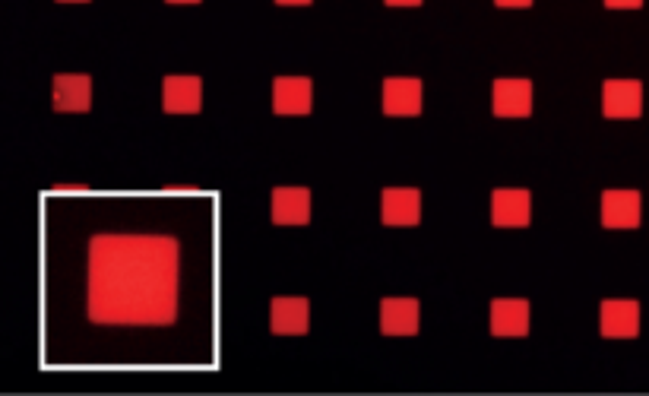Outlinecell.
<instances>
[{
	"label": "cell",
	"mask_w": 649,
	"mask_h": 396,
	"mask_svg": "<svg viewBox=\"0 0 649 396\" xmlns=\"http://www.w3.org/2000/svg\"><path fill=\"white\" fill-rule=\"evenodd\" d=\"M89 317L95 324H171L178 317V241L95 235L89 244Z\"/></svg>",
	"instance_id": "6da1fadb"
},
{
	"label": "cell",
	"mask_w": 649,
	"mask_h": 396,
	"mask_svg": "<svg viewBox=\"0 0 649 396\" xmlns=\"http://www.w3.org/2000/svg\"><path fill=\"white\" fill-rule=\"evenodd\" d=\"M643 86L637 80H605L602 86V115L605 118H640Z\"/></svg>",
	"instance_id": "7a4b0ae2"
},
{
	"label": "cell",
	"mask_w": 649,
	"mask_h": 396,
	"mask_svg": "<svg viewBox=\"0 0 649 396\" xmlns=\"http://www.w3.org/2000/svg\"><path fill=\"white\" fill-rule=\"evenodd\" d=\"M314 102V83L308 77H276L273 111L276 115H308Z\"/></svg>",
	"instance_id": "3957f363"
},
{
	"label": "cell",
	"mask_w": 649,
	"mask_h": 396,
	"mask_svg": "<svg viewBox=\"0 0 649 396\" xmlns=\"http://www.w3.org/2000/svg\"><path fill=\"white\" fill-rule=\"evenodd\" d=\"M384 225H418L422 219V194L415 187H387L380 200Z\"/></svg>",
	"instance_id": "277c9868"
},
{
	"label": "cell",
	"mask_w": 649,
	"mask_h": 396,
	"mask_svg": "<svg viewBox=\"0 0 649 396\" xmlns=\"http://www.w3.org/2000/svg\"><path fill=\"white\" fill-rule=\"evenodd\" d=\"M162 105L168 115H197L203 105V83L197 77H165Z\"/></svg>",
	"instance_id": "5b68a950"
},
{
	"label": "cell",
	"mask_w": 649,
	"mask_h": 396,
	"mask_svg": "<svg viewBox=\"0 0 649 396\" xmlns=\"http://www.w3.org/2000/svg\"><path fill=\"white\" fill-rule=\"evenodd\" d=\"M529 213H532V197L529 191H494L491 197V222L501 225V229H523L529 225Z\"/></svg>",
	"instance_id": "8992f818"
},
{
	"label": "cell",
	"mask_w": 649,
	"mask_h": 396,
	"mask_svg": "<svg viewBox=\"0 0 649 396\" xmlns=\"http://www.w3.org/2000/svg\"><path fill=\"white\" fill-rule=\"evenodd\" d=\"M273 222L276 225H308L311 222V191L308 187H276L273 191Z\"/></svg>",
	"instance_id": "52a82bcc"
},
{
	"label": "cell",
	"mask_w": 649,
	"mask_h": 396,
	"mask_svg": "<svg viewBox=\"0 0 649 396\" xmlns=\"http://www.w3.org/2000/svg\"><path fill=\"white\" fill-rule=\"evenodd\" d=\"M602 225L605 229H637L640 194L637 191H605L602 194Z\"/></svg>",
	"instance_id": "ba28073f"
},
{
	"label": "cell",
	"mask_w": 649,
	"mask_h": 396,
	"mask_svg": "<svg viewBox=\"0 0 649 396\" xmlns=\"http://www.w3.org/2000/svg\"><path fill=\"white\" fill-rule=\"evenodd\" d=\"M491 105L498 118H526L532 111V83L529 80H498L494 83Z\"/></svg>",
	"instance_id": "9c48e42d"
},
{
	"label": "cell",
	"mask_w": 649,
	"mask_h": 396,
	"mask_svg": "<svg viewBox=\"0 0 649 396\" xmlns=\"http://www.w3.org/2000/svg\"><path fill=\"white\" fill-rule=\"evenodd\" d=\"M491 333L494 336H526L529 333V301L523 298L491 301Z\"/></svg>",
	"instance_id": "30bf717a"
},
{
	"label": "cell",
	"mask_w": 649,
	"mask_h": 396,
	"mask_svg": "<svg viewBox=\"0 0 649 396\" xmlns=\"http://www.w3.org/2000/svg\"><path fill=\"white\" fill-rule=\"evenodd\" d=\"M384 111L393 118L399 115H418L422 111V83L406 80V77H390L384 80Z\"/></svg>",
	"instance_id": "8fae6325"
},
{
	"label": "cell",
	"mask_w": 649,
	"mask_h": 396,
	"mask_svg": "<svg viewBox=\"0 0 649 396\" xmlns=\"http://www.w3.org/2000/svg\"><path fill=\"white\" fill-rule=\"evenodd\" d=\"M380 330L387 336L418 333V301L415 298H384L380 301Z\"/></svg>",
	"instance_id": "7c38bea8"
},
{
	"label": "cell",
	"mask_w": 649,
	"mask_h": 396,
	"mask_svg": "<svg viewBox=\"0 0 649 396\" xmlns=\"http://www.w3.org/2000/svg\"><path fill=\"white\" fill-rule=\"evenodd\" d=\"M308 327H311L308 298H273V305H270L273 333H308Z\"/></svg>",
	"instance_id": "4fadbf2b"
},
{
	"label": "cell",
	"mask_w": 649,
	"mask_h": 396,
	"mask_svg": "<svg viewBox=\"0 0 649 396\" xmlns=\"http://www.w3.org/2000/svg\"><path fill=\"white\" fill-rule=\"evenodd\" d=\"M92 80L83 73H61L54 77V108L57 111H89Z\"/></svg>",
	"instance_id": "5bb4252c"
},
{
	"label": "cell",
	"mask_w": 649,
	"mask_h": 396,
	"mask_svg": "<svg viewBox=\"0 0 649 396\" xmlns=\"http://www.w3.org/2000/svg\"><path fill=\"white\" fill-rule=\"evenodd\" d=\"M602 336H637L640 333V305L637 301H602Z\"/></svg>",
	"instance_id": "9a60e30c"
},
{
	"label": "cell",
	"mask_w": 649,
	"mask_h": 396,
	"mask_svg": "<svg viewBox=\"0 0 649 396\" xmlns=\"http://www.w3.org/2000/svg\"><path fill=\"white\" fill-rule=\"evenodd\" d=\"M643 0H605V7H615V10H627V7H640Z\"/></svg>",
	"instance_id": "2e32d148"
},
{
	"label": "cell",
	"mask_w": 649,
	"mask_h": 396,
	"mask_svg": "<svg viewBox=\"0 0 649 396\" xmlns=\"http://www.w3.org/2000/svg\"><path fill=\"white\" fill-rule=\"evenodd\" d=\"M498 7H529L532 0H494Z\"/></svg>",
	"instance_id": "e0dca14e"
},
{
	"label": "cell",
	"mask_w": 649,
	"mask_h": 396,
	"mask_svg": "<svg viewBox=\"0 0 649 396\" xmlns=\"http://www.w3.org/2000/svg\"><path fill=\"white\" fill-rule=\"evenodd\" d=\"M390 7H418L422 0H387Z\"/></svg>",
	"instance_id": "ac0fdd59"
},
{
	"label": "cell",
	"mask_w": 649,
	"mask_h": 396,
	"mask_svg": "<svg viewBox=\"0 0 649 396\" xmlns=\"http://www.w3.org/2000/svg\"><path fill=\"white\" fill-rule=\"evenodd\" d=\"M276 4H311V0H276Z\"/></svg>",
	"instance_id": "d6986e66"
},
{
	"label": "cell",
	"mask_w": 649,
	"mask_h": 396,
	"mask_svg": "<svg viewBox=\"0 0 649 396\" xmlns=\"http://www.w3.org/2000/svg\"><path fill=\"white\" fill-rule=\"evenodd\" d=\"M168 4H197V0H168Z\"/></svg>",
	"instance_id": "ffe728a7"
},
{
	"label": "cell",
	"mask_w": 649,
	"mask_h": 396,
	"mask_svg": "<svg viewBox=\"0 0 649 396\" xmlns=\"http://www.w3.org/2000/svg\"><path fill=\"white\" fill-rule=\"evenodd\" d=\"M64 4H67V0H64ZM80 4H83V0H80Z\"/></svg>",
	"instance_id": "44dd1931"
}]
</instances>
